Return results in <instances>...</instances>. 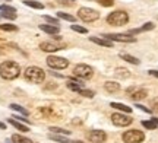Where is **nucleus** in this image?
Here are the masks:
<instances>
[{
  "mask_svg": "<svg viewBox=\"0 0 158 143\" xmlns=\"http://www.w3.org/2000/svg\"><path fill=\"white\" fill-rule=\"evenodd\" d=\"M21 74V66L15 62H3L0 64V76L6 80H13Z\"/></svg>",
  "mask_w": 158,
  "mask_h": 143,
  "instance_id": "1",
  "label": "nucleus"
},
{
  "mask_svg": "<svg viewBox=\"0 0 158 143\" xmlns=\"http://www.w3.org/2000/svg\"><path fill=\"white\" fill-rule=\"evenodd\" d=\"M23 76L25 79L31 82V83H43L45 79V72L41 67H37V66H29L25 69L23 72Z\"/></svg>",
  "mask_w": 158,
  "mask_h": 143,
  "instance_id": "2",
  "label": "nucleus"
},
{
  "mask_svg": "<svg viewBox=\"0 0 158 143\" xmlns=\"http://www.w3.org/2000/svg\"><path fill=\"white\" fill-rule=\"evenodd\" d=\"M107 22L114 26H123L129 22V15L124 10H114L107 16Z\"/></svg>",
  "mask_w": 158,
  "mask_h": 143,
  "instance_id": "3",
  "label": "nucleus"
},
{
  "mask_svg": "<svg viewBox=\"0 0 158 143\" xmlns=\"http://www.w3.org/2000/svg\"><path fill=\"white\" fill-rule=\"evenodd\" d=\"M124 143H142L145 140V134L141 132V130H127V132L123 133V136H122Z\"/></svg>",
  "mask_w": 158,
  "mask_h": 143,
  "instance_id": "4",
  "label": "nucleus"
},
{
  "mask_svg": "<svg viewBox=\"0 0 158 143\" xmlns=\"http://www.w3.org/2000/svg\"><path fill=\"white\" fill-rule=\"evenodd\" d=\"M78 18L82 19L84 22H94L100 18V13L95 9H91V7H81L78 10Z\"/></svg>",
  "mask_w": 158,
  "mask_h": 143,
  "instance_id": "5",
  "label": "nucleus"
},
{
  "mask_svg": "<svg viewBox=\"0 0 158 143\" xmlns=\"http://www.w3.org/2000/svg\"><path fill=\"white\" fill-rule=\"evenodd\" d=\"M47 66L51 67V69L63 70L69 66V62L66 58L59 57V56H48V57H47Z\"/></svg>",
  "mask_w": 158,
  "mask_h": 143,
  "instance_id": "6",
  "label": "nucleus"
},
{
  "mask_svg": "<svg viewBox=\"0 0 158 143\" xmlns=\"http://www.w3.org/2000/svg\"><path fill=\"white\" fill-rule=\"evenodd\" d=\"M73 73L79 79H91L92 74H94V70L88 64H78L73 69Z\"/></svg>",
  "mask_w": 158,
  "mask_h": 143,
  "instance_id": "7",
  "label": "nucleus"
},
{
  "mask_svg": "<svg viewBox=\"0 0 158 143\" xmlns=\"http://www.w3.org/2000/svg\"><path fill=\"white\" fill-rule=\"evenodd\" d=\"M111 121H113L114 126L117 127H126L129 126V124H132V118H130L129 115L126 114H120V113H114L113 115H111Z\"/></svg>",
  "mask_w": 158,
  "mask_h": 143,
  "instance_id": "8",
  "label": "nucleus"
},
{
  "mask_svg": "<svg viewBox=\"0 0 158 143\" xmlns=\"http://www.w3.org/2000/svg\"><path fill=\"white\" fill-rule=\"evenodd\" d=\"M106 40L110 41H118V42H135V38L130 34H106L102 35Z\"/></svg>",
  "mask_w": 158,
  "mask_h": 143,
  "instance_id": "9",
  "label": "nucleus"
},
{
  "mask_svg": "<svg viewBox=\"0 0 158 143\" xmlns=\"http://www.w3.org/2000/svg\"><path fill=\"white\" fill-rule=\"evenodd\" d=\"M106 139H107V134L102 130H92L88 133V140L91 143H102L106 142Z\"/></svg>",
  "mask_w": 158,
  "mask_h": 143,
  "instance_id": "10",
  "label": "nucleus"
},
{
  "mask_svg": "<svg viewBox=\"0 0 158 143\" xmlns=\"http://www.w3.org/2000/svg\"><path fill=\"white\" fill-rule=\"evenodd\" d=\"M127 93H129V97L133 101H141L143 98H147V95H148L147 89H138V88H129Z\"/></svg>",
  "mask_w": 158,
  "mask_h": 143,
  "instance_id": "11",
  "label": "nucleus"
},
{
  "mask_svg": "<svg viewBox=\"0 0 158 143\" xmlns=\"http://www.w3.org/2000/svg\"><path fill=\"white\" fill-rule=\"evenodd\" d=\"M84 82L79 79V77H76V79H72V80H68V83H66V86H68L70 91H75V92H79L81 89H84Z\"/></svg>",
  "mask_w": 158,
  "mask_h": 143,
  "instance_id": "12",
  "label": "nucleus"
},
{
  "mask_svg": "<svg viewBox=\"0 0 158 143\" xmlns=\"http://www.w3.org/2000/svg\"><path fill=\"white\" fill-rule=\"evenodd\" d=\"M40 48L45 53H54L57 50H62V47L59 46V44H54V42H48V41H45V42H41L40 44Z\"/></svg>",
  "mask_w": 158,
  "mask_h": 143,
  "instance_id": "13",
  "label": "nucleus"
},
{
  "mask_svg": "<svg viewBox=\"0 0 158 143\" xmlns=\"http://www.w3.org/2000/svg\"><path fill=\"white\" fill-rule=\"evenodd\" d=\"M89 41H91V42H95V44H98V46L107 47V48H111V47H113V41L106 40V38H98V37H89Z\"/></svg>",
  "mask_w": 158,
  "mask_h": 143,
  "instance_id": "14",
  "label": "nucleus"
},
{
  "mask_svg": "<svg viewBox=\"0 0 158 143\" xmlns=\"http://www.w3.org/2000/svg\"><path fill=\"white\" fill-rule=\"evenodd\" d=\"M40 29L44 31L50 35H56L59 34V26L57 25H51V23H44V25H40Z\"/></svg>",
  "mask_w": 158,
  "mask_h": 143,
  "instance_id": "15",
  "label": "nucleus"
},
{
  "mask_svg": "<svg viewBox=\"0 0 158 143\" xmlns=\"http://www.w3.org/2000/svg\"><path fill=\"white\" fill-rule=\"evenodd\" d=\"M151 29H154V23H152V22H147L145 25H142L141 28L130 29L129 34H130V35H136V34H141V32H147V31H151Z\"/></svg>",
  "mask_w": 158,
  "mask_h": 143,
  "instance_id": "16",
  "label": "nucleus"
},
{
  "mask_svg": "<svg viewBox=\"0 0 158 143\" xmlns=\"http://www.w3.org/2000/svg\"><path fill=\"white\" fill-rule=\"evenodd\" d=\"M104 89L107 92H110V93H114V92H117L118 89H120V83L113 82V80H108V82L104 83Z\"/></svg>",
  "mask_w": 158,
  "mask_h": 143,
  "instance_id": "17",
  "label": "nucleus"
},
{
  "mask_svg": "<svg viewBox=\"0 0 158 143\" xmlns=\"http://www.w3.org/2000/svg\"><path fill=\"white\" fill-rule=\"evenodd\" d=\"M9 124H12V126L15 127V129H18V130H21V132H23V133L29 132L28 126H25V124H21V123H19V121H16L15 118H9Z\"/></svg>",
  "mask_w": 158,
  "mask_h": 143,
  "instance_id": "18",
  "label": "nucleus"
},
{
  "mask_svg": "<svg viewBox=\"0 0 158 143\" xmlns=\"http://www.w3.org/2000/svg\"><path fill=\"white\" fill-rule=\"evenodd\" d=\"M114 74L120 77V79H127L130 76V72L127 69H124V67H117V69L114 70Z\"/></svg>",
  "mask_w": 158,
  "mask_h": 143,
  "instance_id": "19",
  "label": "nucleus"
},
{
  "mask_svg": "<svg viewBox=\"0 0 158 143\" xmlns=\"http://www.w3.org/2000/svg\"><path fill=\"white\" fill-rule=\"evenodd\" d=\"M110 107H113V108L118 109V111L127 113V114H130V113H132V108H130V107L124 105V104H120V102H111V104H110Z\"/></svg>",
  "mask_w": 158,
  "mask_h": 143,
  "instance_id": "20",
  "label": "nucleus"
},
{
  "mask_svg": "<svg viewBox=\"0 0 158 143\" xmlns=\"http://www.w3.org/2000/svg\"><path fill=\"white\" fill-rule=\"evenodd\" d=\"M23 5L29 6L32 9H44V5L41 2H37V0H23Z\"/></svg>",
  "mask_w": 158,
  "mask_h": 143,
  "instance_id": "21",
  "label": "nucleus"
},
{
  "mask_svg": "<svg viewBox=\"0 0 158 143\" xmlns=\"http://www.w3.org/2000/svg\"><path fill=\"white\" fill-rule=\"evenodd\" d=\"M12 142L13 143H32V140L28 137H23L21 134H13L12 136Z\"/></svg>",
  "mask_w": 158,
  "mask_h": 143,
  "instance_id": "22",
  "label": "nucleus"
},
{
  "mask_svg": "<svg viewBox=\"0 0 158 143\" xmlns=\"http://www.w3.org/2000/svg\"><path fill=\"white\" fill-rule=\"evenodd\" d=\"M120 57L123 58V60H126V62H127V63L136 64V66H138V64L141 63V62H139V60H138V58H136V57H133V56H130V54H124V53H122V54H120Z\"/></svg>",
  "mask_w": 158,
  "mask_h": 143,
  "instance_id": "23",
  "label": "nucleus"
},
{
  "mask_svg": "<svg viewBox=\"0 0 158 143\" xmlns=\"http://www.w3.org/2000/svg\"><path fill=\"white\" fill-rule=\"evenodd\" d=\"M0 29L6 31V32H15V31H18V26L16 25H12V23H2Z\"/></svg>",
  "mask_w": 158,
  "mask_h": 143,
  "instance_id": "24",
  "label": "nucleus"
},
{
  "mask_svg": "<svg viewBox=\"0 0 158 143\" xmlns=\"http://www.w3.org/2000/svg\"><path fill=\"white\" fill-rule=\"evenodd\" d=\"M9 107H10V108L13 109V111H18L19 114H22V115H28V111H27V109L23 108V107H21V105H18V104H10Z\"/></svg>",
  "mask_w": 158,
  "mask_h": 143,
  "instance_id": "25",
  "label": "nucleus"
},
{
  "mask_svg": "<svg viewBox=\"0 0 158 143\" xmlns=\"http://www.w3.org/2000/svg\"><path fill=\"white\" fill-rule=\"evenodd\" d=\"M57 16L60 18V19L69 21V22H75V21H76V18H75V16H72V15H69V13H64V12H59V13H57Z\"/></svg>",
  "mask_w": 158,
  "mask_h": 143,
  "instance_id": "26",
  "label": "nucleus"
},
{
  "mask_svg": "<svg viewBox=\"0 0 158 143\" xmlns=\"http://www.w3.org/2000/svg\"><path fill=\"white\" fill-rule=\"evenodd\" d=\"M48 137H50L51 140H56V142H59V143H70L69 139L63 137V136H59V134H50Z\"/></svg>",
  "mask_w": 158,
  "mask_h": 143,
  "instance_id": "27",
  "label": "nucleus"
},
{
  "mask_svg": "<svg viewBox=\"0 0 158 143\" xmlns=\"http://www.w3.org/2000/svg\"><path fill=\"white\" fill-rule=\"evenodd\" d=\"M0 12H7V13H16V9L9 5H0Z\"/></svg>",
  "mask_w": 158,
  "mask_h": 143,
  "instance_id": "28",
  "label": "nucleus"
},
{
  "mask_svg": "<svg viewBox=\"0 0 158 143\" xmlns=\"http://www.w3.org/2000/svg\"><path fill=\"white\" fill-rule=\"evenodd\" d=\"M142 126L145 127V129H148V130H154L157 127V124H155L154 120H151V121H142Z\"/></svg>",
  "mask_w": 158,
  "mask_h": 143,
  "instance_id": "29",
  "label": "nucleus"
},
{
  "mask_svg": "<svg viewBox=\"0 0 158 143\" xmlns=\"http://www.w3.org/2000/svg\"><path fill=\"white\" fill-rule=\"evenodd\" d=\"M53 133H56V134H70V132L69 130H63V129H60V127H51L50 129Z\"/></svg>",
  "mask_w": 158,
  "mask_h": 143,
  "instance_id": "30",
  "label": "nucleus"
},
{
  "mask_svg": "<svg viewBox=\"0 0 158 143\" xmlns=\"http://www.w3.org/2000/svg\"><path fill=\"white\" fill-rule=\"evenodd\" d=\"M78 93L79 95H84L85 98H94V95H95V92L94 91H86V89H81Z\"/></svg>",
  "mask_w": 158,
  "mask_h": 143,
  "instance_id": "31",
  "label": "nucleus"
},
{
  "mask_svg": "<svg viewBox=\"0 0 158 143\" xmlns=\"http://www.w3.org/2000/svg\"><path fill=\"white\" fill-rule=\"evenodd\" d=\"M72 29L76 31V32H79V34H86V32H88V29L84 28V26H79V25H72Z\"/></svg>",
  "mask_w": 158,
  "mask_h": 143,
  "instance_id": "32",
  "label": "nucleus"
},
{
  "mask_svg": "<svg viewBox=\"0 0 158 143\" xmlns=\"http://www.w3.org/2000/svg\"><path fill=\"white\" fill-rule=\"evenodd\" d=\"M44 21H47V22L51 23V25H57V26H59V19H57V18H51V16H47V15H45Z\"/></svg>",
  "mask_w": 158,
  "mask_h": 143,
  "instance_id": "33",
  "label": "nucleus"
},
{
  "mask_svg": "<svg viewBox=\"0 0 158 143\" xmlns=\"http://www.w3.org/2000/svg\"><path fill=\"white\" fill-rule=\"evenodd\" d=\"M151 111H154V113L158 114V97L154 98L152 101H151Z\"/></svg>",
  "mask_w": 158,
  "mask_h": 143,
  "instance_id": "34",
  "label": "nucleus"
},
{
  "mask_svg": "<svg viewBox=\"0 0 158 143\" xmlns=\"http://www.w3.org/2000/svg\"><path fill=\"white\" fill-rule=\"evenodd\" d=\"M98 3L104 7H110V6L114 5V0H98Z\"/></svg>",
  "mask_w": 158,
  "mask_h": 143,
  "instance_id": "35",
  "label": "nucleus"
},
{
  "mask_svg": "<svg viewBox=\"0 0 158 143\" xmlns=\"http://www.w3.org/2000/svg\"><path fill=\"white\" fill-rule=\"evenodd\" d=\"M2 16L6 18V19L13 21V19H16V13H7V12H3V13H2Z\"/></svg>",
  "mask_w": 158,
  "mask_h": 143,
  "instance_id": "36",
  "label": "nucleus"
},
{
  "mask_svg": "<svg viewBox=\"0 0 158 143\" xmlns=\"http://www.w3.org/2000/svg\"><path fill=\"white\" fill-rule=\"evenodd\" d=\"M59 5L62 6H73V0H59Z\"/></svg>",
  "mask_w": 158,
  "mask_h": 143,
  "instance_id": "37",
  "label": "nucleus"
},
{
  "mask_svg": "<svg viewBox=\"0 0 158 143\" xmlns=\"http://www.w3.org/2000/svg\"><path fill=\"white\" fill-rule=\"evenodd\" d=\"M12 118H18L19 121H23V123H29V120H27L25 117H21V115H15V117H12Z\"/></svg>",
  "mask_w": 158,
  "mask_h": 143,
  "instance_id": "38",
  "label": "nucleus"
},
{
  "mask_svg": "<svg viewBox=\"0 0 158 143\" xmlns=\"http://www.w3.org/2000/svg\"><path fill=\"white\" fill-rule=\"evenodd\" d=\"M136 107H138V108H139V109H142V111H145V113H151V109H149V108H147V107H143V105H139V104H138Z\"/></svg>",
  "mask_w": 158,
  "mask_h": 143,
  "instance_id": "39",
  "label": "nucleus"
},
{
  "mask_svg": "<svg viewBox=\"0 0 158 143\" xmlns=\"http://www.w3.org/2000/svg\"><path fill=\"white\" fill-rule=\"evenodd\" d=\"M149 74H151V76H155V77H158V70H149Z\"/></svg>",
  "mask_w": 158,
  "mask_h": 143,
  "instance_id": "40",
  "label": "nucleus"
},
{
  "mask_svg": "<svg viewBox=\"0 0 158 143\" xmlns=\"http://www.w3.org/2000/svg\"><path fill=\"white\" fill-rule=\"evenodd\" d=\"M0 129H6V124L5 123H2V121H0Z\"/></svg>",
  "mask_w": 158,
  "mask_h": 143,
  "instance_id": "41",
  "label": "nucleus"
},
{
  "mask_svg": "<svg viewBox=\"0 0 158 143\" xmlns=\"http://www.w3.org/2000/svg\"><path fill=\"white\" fill-rule=\"evenodd\" d=\"M154 121H155V124H157V127H158V118H152Z\"/></svg>",
  "mask_w": 158,
  "mask_h": 143,
  "instance_id": "42",
  "label": "nucleus"
},
{
  "mask_svg": "<svg viewBox=\"0 0 158 143\" xmlns=\"http://www.w3.org/2000/svg\"><path fill=\"white\" fill-rule=\"evenodd\" d=\"M73 143H85V142H79V140H76V142H73Z\"/></svg>",
  "mask_w": 158,
  "mask_h": 143,
  "instance_id": "43",
  "label": "nucleus"
},
{
  "mask_svg": "<svg viewBox=\"0 0 158 143\" xmlns=\"http://www.w3.org/2000/svg\"><path fill=\"white\" fill-rule=\"evenodd\" d=\"M0 54H2V50H0Z\"/></svg>",
  "mask_w": 158,
  "mask_h": 143,
  "instance_id": "44",
  "label": "nucleus"
},
{
  "mask_svg": "<svg viewBox=\"0 0 158 143\" xmlns=\"http://www.w3.org/2000/svg\"><path fill=\"white\" fill-rule=\"evenodd\" d=\"M7 2H10V0H7Z\"/></svg>",
  "mask_w": 158,
  "mask_h": 143,
  "instance_id": "45",
  "label": "nucleus"
}]
</instances>
